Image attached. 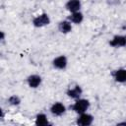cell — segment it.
Instances as JSON below:
<instances>
[{
  "mask_svg": "<svg viewBox=\"0 0 126 126\" xmlns=\"http://www.w3.org/2000/svg\"><path fill=\"white\" fill-rule=\"evenodd\" d=\"M89 107H90V101H89L88 99H85V98L76 99L75 103L71 106L72 110L75 111V112L78 113V114H81V113L86 112Z\"/></svg>",
  "mask_w": 126,
  "mask_h": 126,
  "instance_id": "cell-1",
  "label": "cell"
},
{
  "mask_svg": "<svg viewBox=\"0 0 126 126\" xmlns=\"http://www.w3.org/2000/svg\"><path fill=\"white\" fill-rule=\"evenodd\" d=\"M32 24L36 28H41V27H44L50 24V18L46 13H42L33 19Z\"/></svg>",
  "mask_w": 126,
  "mask_h": 126,
  "instance_id": "cell-2",
  "label": "cell"
},
{
  "mask_svg": "<svg viewBox=\"0 0 126 126\" xmlns=\"http://www.w3.org/2000/svg\"><path fill=\"white\" fill-rule=\"evenodd\" d=\"M93 121H94V116L84 112V113H81L80 116L77 118L76 123L79 126H89L93 123Z\"/></svg>",
  "mask_w": 126,
  "mask_h": 126,
  "instance_id": "cell-3",
  "label": "cell"
},
{
  "mask_svg": "<svg viewBox=\"0 0 126 126\" xmlns=\"http://www.w3.org/2000/svg\"><path fill=\"white\" fill-rule=\"evenodd\" d=\"M67 64H68V61H67L66 56H64V55H60V56L54 58L52 61L53 67L56 69H60V70L65 69L67 67Z\"/></svg>",
  "mask_w": 126,
  "mask_h": 126,
  "instance_id": "cell-4",
  "label": "cell"
},
{
  "mask_svg": "<svg viewBox=\"0 0 126 126\" xmlns=\"http://www.w3.org/2000/svg\"><path fill=\"white\" fill-rule=\"evenodd\" d=\"M66 107L61 102H54L50 107V112L55 116H61L65 113Z\"/></svg>",
  "mask_w": 126,
  "mask_h": 126,
  "instance_id": "cell-5",
  "label": "cell"
},
{
  "mask_svg": "<svg viewBox=\"0 0 126 126\" xmlns=\"http://www.w3.org/2000/svg\"><path fill=\"white\" fill-rule=\"evenodd\" d=\"M110 46L112 47H123L126 46V35H115L109 41Z\"/></svg>",
  "mask_w": 126,
  "mask_h": 126,
  "instance_id": "cell-6",
  "label": "cell"
},
{
  "mask_svg": "<svg viewBox=\"0 0 126 126\" xmlns=\"http://www.w3.org/2000/svg\"><path fill=\"white\" fill-rule=\"evenodd\" d=\"M27 83H28L30 88L35 89V88L39 87V85L41 84V77L39 75H36V74L30 75L27 78Z\"/></svg>",
  "mask_w": 126,
  "mask_h": 126,
  "instance_id": "cell-7",
  "label": "cell"
},
{
  "mask_svg": "<svg viewBox=\"0 0 126 126\" xmlns=\"http://www.w3.org/2000/svg\"><path fill=\"white\" fill-rule=\"evenodd\" d=\"M82 94H83V90H82V88L79 85H76L75 87L70 88L67 91L68 96L71 97V98H73V99H79L80 96L82 95Z\"/></svg>",
  "mask_w": 126,
  "mask_h": 126,
  "instance_id": "cell-8",
  "label": "cell"
},
{
  "mask_svg": "<svg viewBox=\"0 0 126 126\" xmlns=\"http://www.w3.org/2000/svg\"><path fill=\"white\" fill-rule=\"evenodd\" d=\"M81 6H82L81 0H68L67 3H66V5H65L66 9H67L69 12H71V13L80 11Z\"/></svg>",
  "mask_w": 126,
  "mask_h": 126,
  "instance_id": "cell-9",
  "label": "cell"
},
{
  "mask_svg": "<svg viewBox=\"0 0 126 126\" xmlns=\"http://www.w3.org/2000/svg\"><path fill=\"white\" fill-rule=\"evenodd\" d=\"M115 82L117 83H126V69L120 68L113 72L112 74Z\"/></svg>",
  "mask_w": 126,
  "mask_h": 126,
  "instance_id": "cell-10",
  "label": "cell"
},
{
  "mask_svg": "<svg viewBox=\"0 0 126 126\" xmlns=\"http://www.w3.org/2000/svg\"><path fill=\"white\" fill-rule=\"evenodd\" d=\"M67 20L70 21V22L73 23V24H77V25H78V24H81V23L83 22V20H84V15H83L80 11L74 12V13H71V14L68 16Z\"/></svg>",
  "mask_w": 126,
  "mask_h": 126,
  "instance_id": "cell-11",
  "label": "cell"
},
{
  "mask_svg": "<svg viewBox=\"0 0 126 126\" xmlns=\"http://www.w3.org/2000/svg\"><path fill=\"white\" fill-rule=\"evenodd\" d=\"M58 30L62 33H69L72 31V25L70 21H61L58 24Z\"/></svg>",
  "mask_w": 126,
  "mask_h": 126,
  "instance_id": "cell-12",
  "label": "cell"
},
{
  "mask_svg": "<svg viewBox=\"0 0 126 126\" xmlns=\"http://www.w3.org/2000/svg\"><path fill=\"white\" fill-rule=\"evenodd\" d=\"M49 124V121L44 113H39L36 115L35 118V125L37 126H46Z\"/></svg>",
  "mask_w": 126,
  "mask_h": 126,
  "instance_id": "cell-13",
  "label": "cell"
},
{
  "mask_svg": "<svg viewBox=\"0 0 126 126\" xmlns=\"http://www.w3.org/2000/svg\"><path fill=\"white\" fill-rule=\"evenodd\" d=\"M8 103L10 104V105H14V106H17V105H19L20 103H21V98L18 96V95H16V94H14V95H11L9 98H8Z\"/></svg>",
  "mask_w": 126,
  "mask_h": 126,
  "instance_id": "cell-14",
  "label": "cell"
},
{
  "mask_svg": "<svg viewBox=\"0 0 126 126\" xmlns=\"http://www.w3.org/2000/svg\"><path fill=\"white\" fill-rule=\"evenodd\" d=\"M5 40V33H4V32H1V41L3 42Z\"/></svg>",
  "mask_w": 126,
  "mask_h": 126,
  "instance_id": "cell-15",
  "label": "cell"
},
{
  "mask_svg": "<svg viewBox=\"0 0 126 126\" xmlns=\"http://www.w3.org/2000/svg\"><path fill=\"white\" fill-rule=\"evenodd\" d=\"M117 125H126V121H123V122H118Z\"/></svg>",
  "mask_w": 126,
  "mask_h": 126,
  "instance_id": "cell-16",
  "label": "cell"
}]
</instances>
